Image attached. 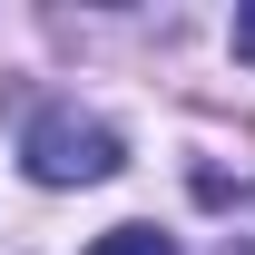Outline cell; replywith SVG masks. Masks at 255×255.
Listing matches in <instances>:
<instances>
[{
  "mask_svg": "<svg viewBox=\"0 0 255 255\" xmlns=\"http://www.w3.org/2000/svg\"><path fill=\"white\" fill-rule=\"evenodd\" d=\"M20 157H30L39 187H98V177L128 167V137L108 118H79V108H39V118L20 128Z\"/></svg>",
  "mask_w": 255,
  "mask_h": 255,
  "instance_id": "1",
  "label": "cell"
},
{
  "mask_svg": "<svg viewBox=\"0 0 255 255\" xmlns=\"http://www.w3.org/2000/svg\"><path fill=\"white\" fill-rule=\"evenodd\" d=\"M89 255H177V236H157V226H108Z\"/></svg>",
  "mask_w": 255,
  "mask_h": 255,
  "instance_id": "2",
  "label": "cell"
},
{
  "mask_svg": "<svg viewBox=\"0 0 255 255\" xmlns=\"http://www.w3.org/2000/svg\"><path fill=\"white\" fill-rule=\"evenodd\" d=\"M236 59H255V10H236Z\"/></svg>",
  "mask_w": 255,
  "mask_h": 255,
  "instance_id": "3",
  "label": "cell"
},
{
  "mask_svg": "<svg viewBox=\"0 0 255 255\" xmlns=\"http://www.w3.org/2000/svg\"><path fill=\"white\" fill-rule=\"evenodd\" d=\"M226 255H255V236H226Z\"/></svg>",
  "mask_w": 255,
  "mask_h": 255,
  "instance_id": "4",
  "label": "cell"
}]
</instances>
